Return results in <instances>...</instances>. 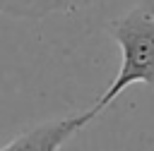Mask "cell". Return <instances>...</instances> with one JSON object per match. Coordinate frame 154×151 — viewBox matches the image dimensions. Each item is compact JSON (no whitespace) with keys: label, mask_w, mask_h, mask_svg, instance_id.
<instances>
[{"label":"cell","mask_w":154,"mask_h":151,"mask_svg":"<svg viewBox=\"0 0 154 151\" xmlns=\"http://www.w3.org/2000/svg\"><path fill=\"white\" fill-rule=\"evenodd\" d=\"M94 0H0V12L19 19H41L53 12H75Z\"/></svg>","instance_id":"obj_3"},{"label":"cell","mask_w":154,"mask_h":151,"mask_svg":"<svg viewBox=\"0 0 154 151\" xmlns=\"http://www.w3.org/2000/svg\"><path fill=\"white\" fill-rule=\"evenodd\" d=\"M144 7H147V10H149V14H152V17H154V0H149V2H147V5H144Z\"/></svg>","instance_id":"obj_4"},{"label":"cell","mask_w":154,"mask_h":151,"mask_svg":"<svg viewBox=\"0 0 154 151\" xmlns=\"http://www.w3.org/2000/svg\"><path fill=\"white\" fill-rule=\"evenodd\" d=\"M108 31L120 46L123 62L106 93L89 110L94 117L103 108H108L128 86L132 84L154 86V17L149 14V10L144 5L130 10L128 14L113 19L108 24Z\"/></svg>","instance_id":"obj_1"},{"label":"cell","mask_w":154,"mask_h":151,"mask_svg":"<svg viewBox=\"0 0 154 151\" xmlns=\"http://www.w3.org/2000/svg\"><path fill=\"white\" fill-rule=\"evenodd\" d=\"M94 115L87 110L82 115H72V117H63V120H51L43 122L24 134H19L17 139H12L7 146H2L0 151H60V146L75 134L79 132L87 122H91Z\"/></svg>","instance_id":"obj_2"}]
</instances>
